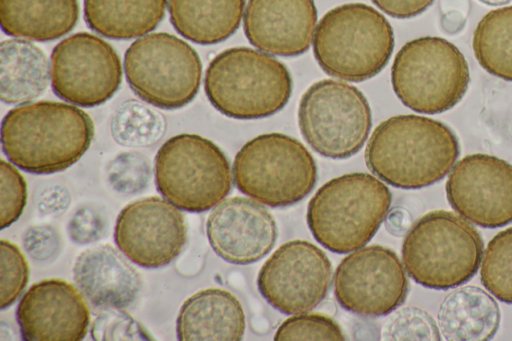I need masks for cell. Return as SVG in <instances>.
I'll list each match as a JSON object with an SVG mask.
<instances>
[{
	"mask_svg": "<svg viewBox=\"0 0 512 341\" xmlns=\"http://www.w3.org/2000/svg\"><path fill=\"white\" fill-rule=\"evenodd\" d=\"M459 154L457 136L446 124L420 115H396L374 129L365 162L384 182L418 189L443 179Z\"/></svg>",
	"mask_w": 512,
	"mask_h": 341,
	"instance_id": "cell-1",
	"label": "cell"
},
{
	"mask_svg": "<svg viewBox=\"0 0 512 341\" xmlns=\"http://www.w3.org/2000/svg\"><path fill=\"white\" fill-rule=\"evenodd\" d=\"M94 136L91 117L82 109L55 101H37L11 109L1 123V145L8 160L33 174H51L75 164Z\"/></svg>",
	"mask_w": 512,
	"mask_h": 341,
	"instance_id": "cell-2",
	"label": "cell"
},
{
	"mask_svg": "<svg viewBox=\"0 0 512 341\" xmlns=\"http://www.w3.org/2000/svg\"><path fill=\"white\" fill-rule=\"evenodd\" d=\"M392 195L368 173L333 178L310 199L307 224L313 237L335 253H348L367 244L388 216Z\"/></svg>",
	"mask_w": 512,
	"mask_h": 341,
	"instance_id": "cell-3",
	"label": "cell"
},
{
	"mask_svg": "<svg viewBox=\"0 0 512 341\" xmlns=\"http://www.w3.org/2000/svg\"><path fill=\"white\" fill-rule=\"evenodd\" d=\"M204 89L223 115L252 120L271 116L287 104L292 78L277 59L248 47H234L211 60Z\"/></svg>",
	"mask_w": 512,
	"mask_h": 341,
	"instance_id": "cell-4",
	"label": "cell"
},
{
	"mask_svg": "<svg viewBox=\"0 0 512 341\" xmlns=\"http://www.w3.org/2000/svg\"><path fill=\"white\" fill-rule=\"evenodd\" d=\"M393 48L390 23L363 3H346L329 10L313 37V53L324 72L351 82L368 80L380 73Z\"/></svg>",
	"mask_w": 512,
	"mask_h": 341,
	"instance_id": "cell-5",
	"label": "cell"
},
{
	"mask_svg": "<svg viewBox=\"0 0 512 341\" xmlns=\"http://www.w3.org/2000/svg\"><path fill=\"white\" fill-rule=\"evenodd\" d=\"M483 246L478 230L465 218L452 211L434 210L420 217L408 230L402 245V260L416 283L447 290L476 274Z\"/></svg>",
	"mask_w": 512,
	"mask_h": 341,
	"instance_id": "cell-6",
	"label": "cell"
},
{
	"mask_svg": "<svg viewBox=\"0 0 512 341\" xmlns=\"http://www.w3.org/2000/svg\"><path fill=\"white\" fill-rule=\"evenodd\" d=\"M469 82V66L463 53L437 36L406 42L391 67L396 96L406 107L424 114L453 108L466 94Z\"/></svg>",
	"mask_w": 512,
	"mask_h": 341,
	"instance_id": "cell-7",
	"label": "cell"
},
{
	"mask_svg": "<svg viewBox=\"0 0 512 341\" xmlns=\"http://www.w3.org/2000/svg\"><path fill=\"white\" fill-rule=\"evenodd\" d=\"M233 178L243 194L279 208L302 200L312 191L317 166L297 139L282 133H266L252 138L237 152Z\"/></svg>",
	"mask_w": 512,
	"mask_h": 341,
	"instance_id": "cell-8",
	"label": "cell"
},
{
	"mask_svg": "<svg viewBox=\"0 0 512 341\" xmlns=\"http://www.w3.org/2000/svg\"><path fill=\"white\" fill-rule=\"evenodd\" d=\"M157 190L188 212H204L220 203L232 186L230 164L211 140L178 134L159 148L154 165Z\"/></svg>",
	"mask_w": 512,
	"mask_h": 341,
	"instance_id": "cell-9",
	"label": "cell"
},
{
	"mask_svg": "<svg viewBox=\"0 0 512 341\" xmlns=\"http://www.w3.org/2000/svg\"><path fill=\"white\" fill-rule=\"evenodd\" d=\"M124 71L131 90L140 99L171 110L187 105L198 93L202 63L187 42L158 32L144 35L128 47Z\"/></svg>",
	"mask_w": 512,
	"mask_h": 341,
	"instance_id": "cell-10",
	"label": "cell"
},
{
	"mask_svg": "<svg viewBox=\"0 0 512 341\" xmlns=\"http://www.w3.org/2000/svg\"><path fill=\"white\" fill-rule=\"evenodd\" d=\"M298 123L314 151L328 158L345 159L363 147L372 115L365 95L358 88L324 79L312 84L303 94Z\"/></svg>",
	"mask_w": 512,
	"mask_h": 341,
	"instance_id": "cell-11",
	"label": "cell"
},
{
	"mask_svg": "<svg viewBox=\"0 0 512 341\" xmlns=\"http://www.w3.org/2000/svg\"><path fill=\"white\" fill-rule=\"evenodd\" d=\"M50 79L59 98L78 106L95 107L119 89L121 60L104 39L87 32L75 33L53 48Z\"/></svg>",
	"mask_w": 512,
	"mask_h": 341,
	"instance_id": "cell-12",
	"label": "cell"
},
{
	"mask_svg": "<svg viewBox=\"0 0 512 341\" xmlns=\"http://www.w3.org/2000/svg\"><path fill=\"white\" fill-rule=\"evenodd\" d=\"M333 284L341 307L366 317L391 313L405 301L409 287L397 254L380 245L360 248L343 258Z\"/></svg>",
	"mask_w": 512,
	"mask_h": 341,
	"instance_id": "cell-13",
	"label": "cell"
},
{
	"mask_svg": "<svg viewBox=\"0 0 512 341\" xmlns=\"http://www.w3.org/2000/svg\"><path fill=\"white\" fill-rule=\"evenodd\" d=\"M332 265L323 250L306 240L282 244L259 271L257 285L263 298L285 314L306 313L326 296Z\"/></svg>",
	"mask_w": 512,
	"mask_h": 341,
	"instance_id": "cell-14",
	"label": "cell"
},
{
	"mask_svg": "<svg viewBox=\"0 0 512 341\" xmlns=\"http://www.w3.org/2000/svg\"><path fill=\"white\" fill-rule=\"evenodd\" d=\"M451 207L485 228L512 222V164L496 156L474 153L452 168L445 185Z\"/></svg>",
	"mask_w": 512,
	"mask_h": 341,
	"instance_id": "cell-15",
	"label": "cell"
},
{
	"mask_svg": "<svg viewBox=\"0 0 512 341\" xmlns=\"http://www.w3.org/2000/svg\"><path fill=\"white\" fill-rule=\"evenodd\" d=\"M160 197H147L125 206L119 213L114 240L122 253L144 268L171 263L186 242L183 215Z\"/></svg>",
	"mask_w": 512,
	"mask_h": 341,
	"instance_id": "cell-16",
	"label": "cell"
},
{
	"mask_svg": "<svg viewBox=\"0 0 512 341\" xmlns=\"http://www.w3.org/2000/svg\"><path fill=\"white\" fill-rule=\"evenodd\" d=\"M16 318L25 341H80L90 323L82 293L61 279L33 284L22 296Z\"/></svg>",
	"mask_w": 512,
	"mask_h": 341,
	"instance_id": "cell-17",
	"label": "cell"
},
{
	"mask_svg": "<svg viewBox=\"0 0 512 341\" xmlns=\"http://www.w3.org/2000/svg\"><path fill=\"white\" fill-rule=\"evenodd\" d=\"M206 232L215 253L225 261L246 265L267 255L277 239L271 213L244 197L222 201L210 213Z\"/></svg>",
	"mask_w": 512,
	"mask_h": 341,
	"instance_id": "cell-18",
	"label": "cell"
},
{
	"mask_svg": "<svg viewBox=\"0 0 512 341\" xmlns=\"http://www.w3.org/2000/svg\"><path fill=\"white\" fill-rule=\"evenodd\" d=\"M316 21L314 0H249L244 33L258 49L292 57L308 50Z\"/></svg>",
	"mask_w": 512,
	"mask_h": 341,
	"instance_id": "cell-19",
	"label": "cell"
},
{
	"mask_svg": "<svg viewBox=\"0 0 512 341\" xmlns=\"http://www.w3.org/2000/svg\"><path fill=\"white\" fill-rule=\"evenodd\" d=\"M73 272L78 289L96 308L129 307L136 301L141 289L137 270L110 245H100L82 252Z\"/></svg>",
	"mask_w": 512,
	"mask_h": 341,
	"instance_id": "cell-20",
	"label": "cell"
},
{
	"mask_svg": "<svg viewBox=\"0 0 512 341\" xmlns=\"http://www.w3.org/2000/svg\"><path fill=\"white\" fill-rule=\"evenodd\" d=\"M245 325L244 310L236 296L224 289L208 288L183 303L176 329L180 341H238Z\"/></svg>",
	"mask_w": 512,
	"mask_h": 341,
	"instance_id": "cell-21",
	"label": "cell"
},
{
	"mask_svg": "<svg viewBox=\"0 0 512 341\" xmlns=\"http://www.w3.org/2000/svg\"><path fill=\"white\" fill-rule=\"evenodd\" d=\"M438 326L449 341H486L497 333L501 313L496 300L475 285L449 292L438 310Z\"/></svg>",
	"mask_w": 512,
	"mask_h": 341,
	"instance_id": "cell-22",
	"label": "cell"
},
{
	"mask_svg": "<svg viewBox=\"0 0 512 341\" xmlns=\"http://www.w3.org/2000/svg\"><path fill=\"white\" fill-rule=\"evenodd\" d=\"M79 18L78 0H0L2 31L39 42L68 34Z\"/></svg>",
	"mask_w": 512,
	"mask_h": 341,
	"instance_id": "cell-23",
	"label": "cell"
},
{
	"mask_svg": "<svg viewBox=\"0 0 512 341\" xmlns=\"http://www.w3.org/2000/svg\"><path fill=\"white\" fill-rule=\"evenodd\" d=\"M245 0H169L174 29L201 45L220 43L238 29Z\"/></svg>",
	"mask_w": 512,
	"mask_h": 341,
	"instance_id": "cell-24",
	"label": "cell"
},
{
	"mask_svg": "<svg viewBox=\"0 0 512 341\" xmlns=\"http://www.w3.org/2000/svg\"><path fill=\"white\" fill-rule=\"evenodd\" d=\"M49 64L44 52L24 39L0 45V97L6 104L31 101L46 89Z\"/></svg>",
	"mask_w": 512,
	"mask_h": 341,
	"instance_id": "cell-25",
	"label": "cell"
},
{
	"mask_svg": "<svg viewBox=\"0 0 512 341\" xmlns=\"http://www.w3.org/2000/svg\"><path fill=\"white\" fill-rule=\"evenodd\" d=\"M166 5L167 0H84V19L104 37L127 40L154 30Z\"/></svg>",
	"mask_w": 512,
	"mask_h": 341,
	"instance_id": "cell-26",
	"label": "cell"
},
{
	"mask_svg": "<svg viewBox=\"0 0 512 341\" xmlns=\"http://www.w3.org/2000/svg\"><path fill=\"white\" fill-rule=\"evenodd\" d=\"M472 47L484 70L512 82V6L491 10L481 18Z\"/></svg>",
	"mask_w": 512,
	"mask_h": 341,
	"instance_id": "cell-27",
	"label": "cell"
},
{
	"mask_svg": "<svg viewBox=\"0 0 512 341\" xmlns=\"http://www.w3.org/2000/svg\"><path fill=\"white\" fill-rule=\"evenodd\" d=\"M165 129L161 113L135 100L120 105L111 121L113 138L128 147L150 146L162 137Z\"/></svg>",
	"mask_w": 512,
	"mask_h": 341,
	"instance_id": "cell-28",
	"label": "cell"
},
{
	"mask_svg": "<svg viewBox=\"0 0 512 341\" xmlns=\"http://www.w3.org/2000/svg\"><path fill=\"white\" fill-rule=\"evenodd\" d=\"M483 286L500 301L512 304V227L492 237L480 268Z\"/></svg>",
	"mask_w": 512,
	"mask_h": 341,
	"instance_id": "cell-29",
	"label": "cell"
},
{
	"mask_svg": "<svg viewBox=\"0 0 512 341\" xmlns=\"http://www.w3.org/2000/svg\"><path fill=\"white\" fill-rule=\"evenodd\" d=\"M380 336L382 340H441L434 318L415 306H406L390 314Z\"/></svg>",
	"mask_w": 512,
	"mask_h": 341,
	"instance_id": "cell-30",
	"label": "cell"
},
{
	"mask_svg": "<svg viewBox=\"0 0 512 341\" xmlns=\"http://www.w3.org/2000/svg\"><path fill=\"white\" fill-rule=\"evenodd\" d=\"M274 339L287 340H345V334L334 319L317 313H300L289 317L278 327Z\"/></svg>",
	"mask_w": 512,
	"mask_h": 341,
	"instance_id": "cell-31",
	"label": "cell"
},
{
	"mask_svg": "<svg viewBox=\"0 0 512 341\" xmlns=\"http://www.w3.org/2000/svg\"><path fill=\"white\" fill-rule=\"evenodd\" d=\"M0 253V306L5 309L24 291L29 280V266L20 249L10 241H0Z\"/></svg>",
	"mask_w": 512,
	"mask_h": 341,
	"instance_id": "cell-32",
	"label": "cell"
},
{
	"mask_svg": "<svg viewBox=\"0 0 512 341\" xmlns=\"http://www.w3.org/2000/svg\"><path fill=\"white\" fill-rule=\"evenodd\" d=\"M93 340H153L144 327L122 308H107L91 327Z\"/></svg>",
	"mask_w": 512,
	"mask_h": 341,
	"instance_id": "cell-33",
	"label": "cell"
},
{
	"mask_svg": "<svg viewBox=\"0 0 512 341\" xmlns=\"http://www.w3.org/2000/svg\"><path fill=\"white\" fill-rule=\"evenodd\" d=\"M27 202V185L10 162H0V227L4 229L21 216Z\"/></svg>",
	"mask_w": 512,
	"mask_h": 341,
	"instance_id": "cell-34",
	"label": "cell"
},
{
	"mask_svg": "<svg viewBox=\"0 0 512 341\" xmlns=\"http://www.w3.org/2000/svg\"><path fill=\"white\" fill-rule=\"evenodd\" d=\"M150 167L139 153H123L111 164L109 180L120 193L134 194L143 190L149 180Z\"/></svg>",
	"mask_w": 512,
	"mask_h": 341,
	"instance_id": "cell-35",
	"label": "cell"
},
{
	"mask_svg": "<svg viewBox=\"0 0 512 341\" xmlns=\"http://www.w3.org/2000/svg\"><path fill=\"white\" fill-rule=\"evenodd\" d=\"M103 230V222L99 215L89 208L79 209L71 218L68 232L71 239L85 244L98 239Z\"/></svg>",
	"mask_w": 512,
	"mask_h": 341,
	"instance_id": "cell-36",
	"label": "cell"
},
{
	"mask_svg": "<svg viewBox=\"0 0 512 341\" xmlns=\"http://www.w3.org/2000/svg\"><path fill=\"white\" fill-rule=\"evenodd\" d=\"M27 252L38 260L49 258L58 247L57 233L49 226L29 229L24 238Z\"/></svg>",
	"mask_w": 512,
	"mask_h": 341,
	"instance_id": "cell-37",
	"label": "cell"
},
{
	"mask_svg": "<svg viewBox=\"0 0 512 341\" xmlns=\"http://www.w3.org/2000/svg\"><path fill=\"white\" fill-rule=\"evenodd\" d=\"M470 10L469 0H440L441 27L450 34L460 32Z\"/></svg>",
	"mask_w": 512,
	"mask_h": 341,
	"instance_id": "cell-38",
	"label": "cell"
},
{
	"mask_svg": "<svg viewBox=\"0 0 512 341\" xmlns=\"http://www.w3.org/2000/svg\"><path fill=\"white\" fill-rule=\"evenodd\" d=\"M380 10L391 17L407 19L423 13L434 0H371Z\"/></svg>",
	"mask_w": 512,
	"mask_h": 341,
	"instance_id": "cell-39",
	"label": "cell"
},
{
	"mask_svg": "<svg viewBox=\"0 0 512 341\" xmlns=\"http://www.w3.org/2000/svg\"><path fill=\"white\" fill-rule=\"evenodd\" d=\"M409 222L408 212L401 207H397L388 213L386 227L390 233L394 235H401L406 231L409 226Z\"/></svg>",
	"mask_w": 512,
	"mask_h": 341,
	"instance_id": "cell-40",
	"label": "cell"
},
{
	"mask_svg": "<svg viewBox=\"0 0 512 341\" xmlns=\"http://www.w3.org/2000/svg\"><path fill=\"white\" fill-rule=\"evenodd\" d=\"M478 1H480L481 3L488 5V6H501V5H506L510 2H512V0H478Z\"/></svg>",
	"mask_w": 512,
	"mask_h": 341,
	"instance_id": "cell-41",
	"label": "cell"
}]
</instances>
